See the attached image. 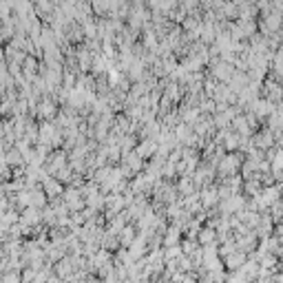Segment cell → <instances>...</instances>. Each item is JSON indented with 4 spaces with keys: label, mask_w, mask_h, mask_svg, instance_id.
I'll return each instance as SVG.
<instances>
[{
    "label": "cell",
    "mask_w": 283,
    "mask_h": 283,
    "mask_svg": "<svg viewBox=\"0 0 283 283\" xmlns=\"http://www.w3.org/2000/svg\"><path fill=\"white\" fill-rule=\"evenodd\" d=\"M245 261H248V254L241 252V250H237V252H232L230 257H226L224 265H226V270H228V272H237V270H239Z\"/></svg>",
    "instance_id": "obj_1"
},
{
    "label": "cell",
    "mask_w": 283,
    "mask_h": 283,
    "mask_svg": "<svg viewBox=\"0 0 283 283\" xmlns=\"http://www.w3.org/2000/svg\"><path fill=\"white\" fill-rule=\"evenodd\" d=\"M197 241H199V245L217 244V230H215V228H210V226H206V228H202V230H199Z\"/></svg>",
    "instance_id": "obj_2"
},
{
    "label": "cell",
    "mask_w": 283,
    "mask_h": 283,
    "mask_svg": "<svg viewBox=\"0 0 283 283\" xmlns=\"http://www.w3.org/2000/svg\"><path fill=\"white\" fill-rule=\"evenodd\" d=\"M137 239V232H135V228L133 226H126L124 230L120 232V244L124 245V248H131V244Z\"/></svg>",
    "instance_id": "obj_3"
},
{
    "label": "cell",
    "mask_w": 283,
    "mask_h": 283,
    "mask_svg": "<svg viewBox=\"0 0 283 283\" xmlns=\"http://www.w3.org/2000/svg\"><path fill=\"white\" fill-rule=\"evenodd\" d=\"M137 153L142 155L144 159L151 157V155L155 153V142H153V139H146V142H142V144L137 146Z\"/></svg>",
    "instance_id": "obj_4"
},
{
    "label": "cell",
    "mask_w": 283,
    "mask_h": 283,
    "mask_svg": "<svg viewBox=\"0 0 283 283\" xmlns=\"http://www.w3.org/2000/svg\"><path fill=\"white\" fill-rule=\"evenodd\" d=\"M2 283H22V272L18 270H9L2 274Z\"/></svg>",
    "instance_id": "obj_5"
},
{
    "label": "cell",
    "mask_w": 283,
    "mask_h": 283,
    "mask_svg": "<svg viewBox=\"0 0 283 283\" xmlns=\"http://www.w3.org/2000/svg\"><path fill=\"white\" fill-rule=\"evenodd\" d=\"M80 283H91V281H89V277H87V279H84V281H80Z\"/></svg>",
    "instance_id": "obj_6"
}]
</instances>
